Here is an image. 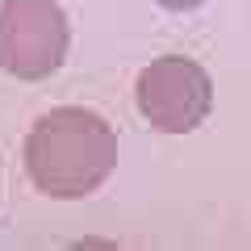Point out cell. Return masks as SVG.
<instances>
[{
  "label": "cell",
  "instance_id": "3",
  "mask_svg": "<svg viewBox=\"0 0 251 251\" xmlns=\"http://www.w3.org/2000/svg\"><path fill=\"white\" fill-rule=\"evenodd\" d=\"M214 84L193 59H155L138 75V109L163 134H188L209 117Z\"/></svg>",
  "mask_w": 251,
  "mask_h": 251
},
{
  "label": "cell",
  "instance_id": "2",
  "mask_svg": "<svg viewBox=\"0 0 251 251\" xmlns=\"http://www.w3.org/2000/svg\"><path fill=\"white\" fill-rule=\"evenodd\" d=\"M72 29L54 0L0 4V67L17 80H46L67 59Z\"/></svg>",
  "mask_w": 251,
  "mask_h": 251
},
{
  "label": "cell",
  "instance_id": "4",
  "mask_svg": "<svg viewBox=\"0 0 251 251\" xmlns=\"http://www.w3.org/2000/svg\"><path fill=\"white\" fill-rule=\"evenodd\" d=\"M163 9H197V4H205V0H159Z\"/></svg>",
  "mask_w": 251,
  "mask_h": 251
},
{
  "label": "cell",
  "instance_id": "1",
  "mask_svg": "<svg viewBox=\"0 0 251 251\" xmlns=\"http://www.w3.org/2000/svg\"><path fill=\"white\" fill-rule=\"evenodd\" d=\"M117 168V138L92 109L63 105L34 122L25 138V172L38 193L75 201L97 193Z\"/></svg>",
  "mask_w": 251,
  "mask_h": 251
}]
</instances>
